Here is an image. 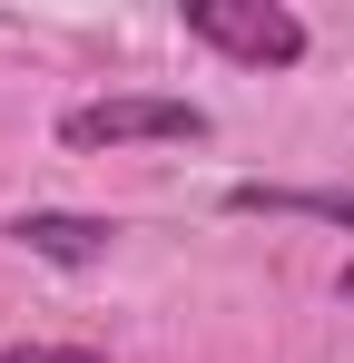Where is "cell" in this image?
Returning a JSON list of instances; mask_svg holds the SVG:
<instances>
[{
	"label": "cell",
	"mask_w": 354,
	"mask_h": 363,
	"mask_svg": "<svg viewBox=\"0 0 354 363\" xmlns=\"http://www.w3.org/2000/svg\"><path fill=\"white\" fill-rule=\"evenodd\" d=\"M227 206H236V216H315V226H354V186H266V177H246V186H227Z\"/></svg>",
	"instance_id": "obj_4"
},
{
	"label": "cell",
	"mask_w": 354,
	"mask_h": 363,
	"mask_svg": "<svg viewBox=\"0 0 354 363\" xmlns=\"http://www.w3.org/2000/svg\"><path fill=\"white\" fill-rule=\"evenodd\" d=\"M187 40L227 50L246 69H295L305 60V20L276 10V0H187Z\"/></svg>",
	"instance_id": "obj_2"
},
{
	"label": "cell",
	"mask_w": 354,
	"mask_h": 363,
	"mask_svg": "<svg viewBox=\"0 0 354 363\" xmlns=\"http://www.w3.org/2000/svg\"><path fill=\"white\" fill-rule=\"evenodd\" d=\"M0 363H109V354H89V344H10Z\"/></svg>",
	"instance_id": "obj_5"
},
{
	"label": "cell",
	"mask_w": 354,
	"mask_h": 363,
	"mask_svg": "<svg viewBox=\"0 0 354 363\" xmlns=\"http://www.w3.org/2000/svg\"><path fill=\"white\" fill-rule=\"evenodd\" d=\"M10 245H30L40 265H99L118 245L109 216H69V206H30V216H10Z\"/></svg>",
	"instance_id": "obj_3"
},
{
	"label": "cell",
	"mask_w": 354,
	"mask_h": 363,
	"mask_svg": "<svg viewBox=\"0 0 354 363\" xmlns=\"http://www.w3.org/2000/svg\"><path fill=\"white\" fill-rule=\"evenodd\" d=\"M69 147H148V138H207V108L197 99H168V89H118V99H89L59 118Z\"/></svg>",
	"instance_id": "obj_1"
},
{
	"label": "cell",
	"mask_w": 354,
	"mask_h": 363,
	"mask_svg": "<svg viewBox=\"0 0 354 363\" xmlns=\"http://www.w3.org/2000/svg\"><path fill=\"white\" fill-rule=\"evenodd\" d=\"M345 304H354V265H345Z\"/></svg>",
	"instance_id": "obj_6"
}]
</instances>
